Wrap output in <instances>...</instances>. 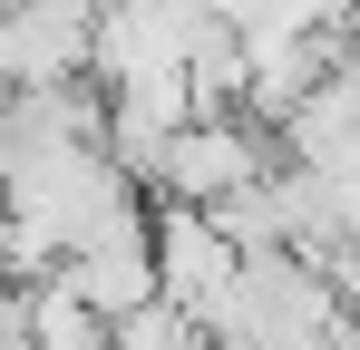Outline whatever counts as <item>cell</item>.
<instances>
[{"label": "cell", "mask_w": 360, "mask_h": 350, "mask_svg": "<svg viewBox=\"0 0 360 350\" xmlns=\"http://www.w3.org/2000/svg\"><path fill=\"white\" fill-rule=\"evenodd\" d=\"M263 166H273V127H253L243 108L185 117V127H166V146H156V166H146V195L214 205V195H234L243 175H263Z\"/></svg>", "instance_id": "cell-1"}, {"label": "cell", "mask_w": 360, "mask_h": 350, "mask_svg": "<svg viewBox=\"0 0 360 350\" xmlns=\"http://www.w3.org/2000/svg\"><path fill=\"white\" fill-rule=\"evenodd\" d=\"M146 253H156V292L185 302L205 321V302L234 283V243L214 233L205 205H176V195H146Z\"/></svg>", "instance_id": "cell-2"}, {"label": "cell", "mask_w": 360, "mask_h": 350, "mask_svg": "<svg viewBox=\"0 0 360 350\" xmlns=\"http://www.w3.org/2000/svg\"><path fill=\"white\" fill-rule=\"evenodd\" d=\"M88 30H98V0H0V39H10L20 88L88 78Z\"/></svg>", "instance_id": "cell-3"}, {"label": "cell", "mask_w": 360, "mask_h": 350, "mask_svg": "<svg viewBox=\"0 0 360 350\" xmlns=\"http://www.w3.org/2000/svg\"><path fill=\"white\" fill-rule=\"evenodd\" d=\"M20 302H30V350H98V341H108V321L68 292L59 263H49V273H30V283H20Z\"/></svg>", "instance_id": "cell-4"}, {"label": "cell", "mask_w": 360, "mask_h": 350, "mask_svg": "<svg viewBox=\"0 0 360 350\" xmlns=\"http://www.w3.org/2000/svg\"><path fill=\"white\" fill-rule=\"evenodd\" d=\"M108 341H117V350H205V321H195L185 302H166V292H146L136 311L108 321Z\"/></svg>", "instance_id": "cell-5"}, {"label": "cell", "mask_w": 360, "mask_h": 350, "mask_svg": "<svg viewBox=\"0 0 360 350\" xmlns=\"http://www.w3.org/2000/svg\"><path fill=\"white\" fill-rule=\"evenodd\" d=\"M98 350H117V341H98Z\"/></svg>", "instance_id": "cell-6"}, {"label": "cell", "mask_w": 360, "mask_h": 350, "mask_svg": "<svg viewBox=\"0 0 360 350\" xmlns=\"http://www.w3.org/2000/svg\"><path fill=\"white\" fill-rule=\"evenodd\" d=\"M205 350H224V341H205Z\"/></svg>", "instance_id": "cell-7"}, {"label": "cell", "mask_w": 360, "mask_h": 350, "mask_svg": "<svg viewBox=\"0 0 360 350\" xmlns=\"http://www.w3.org/2000/svg\"><path fill=\"white\" fill-rule=\"evenodd\" d=\"M351 311H360V302H351Z\"/></svg>", "instance_id": "cell-8"}]
</instances>
